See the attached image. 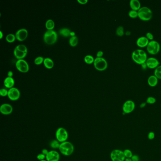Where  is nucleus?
Here are the masks:
<instances>
[{
    "mask_svg": "<svg viewBox=\"0 0 161 161\" xmlns=\"http://www.w3.org/2000/svg\"><path fill=\"white\" fill-rule=\"evenodd\" d=\"M47 161L46 160H42V161Z\"/></svg>",
    "mask_w": 161,
    "mask_h": 161,
    "instance_id": "obj_49",
    "label": "nucleus"
},
{
    "mask_svg": "<svg viewBox=\"0 0 161 161\" xmlns=\"http://www.w3.org/2000/svg\"><path fill=\"white\" fill-rule=\"evenodd\" d=\"M56 140L60 143L67 141L69 137L68 131L64 128H59L56 131Z\"/></svg>",
    "mask_w": 161,
    "mask_h": 161,
    "instance_id": "obj_5",
    "label": "nucleus"
},
{
    "mask_svg": "<svg viewBox=\"0 0 161 161\" xmlns=\"http://www.w3.org/2000/svg\"><path fill=\"white\" fill-rule=\"evenodd\" d=\"M158 78L155 75L150 76L147 79L148 84L152 87L156 86L158 85Z\"/></svg>",
    "mask_w": 161,
    "mask_h": 161,
    "instance_id": "obj_18",
    "label": "nucleus"
},
{
    "mask_svg": "<svg viewBox=\"0 0 161 161\" xmlns=\"http://www.w3.org/2000/svg\"><path fill=\"white\" fill-rule=\"evenodd\" d=\"M135 108V103L134 101L128 100L124 103L122 106L123 114H129L133 112Z\"/></svg>",
    "mask_w": 161,
    "mask_h": 161,
    "instance_id": "obj_9",
    "label": "nucleus"
},
{
    "mask_svg": "<svg viewBox=\"0 0 161 161\" xmlns=\"http://www.w3.org/2000/svg\"><path fill=\"white\" fill-rule=\"evenodd\" d=\"M60 159V155L59 153L54 150L49 151L48 154L46 155L45 159L47 161H59Z\"/></svg>",
    "mask_w": 161,
    "mask_h": 161,
    "instance_id": "obj_12",
    "label": "nucleus"
},
{
    "mask_svg": "<svg viewBox=\"0 0 161 161\" xmlns=\"http://www.w3.org/2000/svg\"><path fill=\"white\" fill-rule=\"evenodd\" d=\"M59 150L60 153L63 155L69 156L74 152V146L71 142L65 141L60 143Z\"/></svg>",
    "mask_w": 161,
    "mask_h": 161,
    "instance_id": "obj_2",
    "label": "nucleus"
},
{
    "mask_svg": "<svg viewBox=\"0 0 161 161\" xmlns=\"http://www.w3.org/2000/svg\"><path fill=\"white\" fill-rule=\"evenodd\" d=\"M156 100L155 98L153 96H149L146 99V103L149 104H154L155 103Z\"/></svg>",
    "mask_w": 161,
    "mask_h": 161,
    "instance_id": "obj_34",
    "label": "nucleus"
},
{
    "mask_svg": "<svg viewBox=\"0 0 161 161\" xmlns=\"http://www.w3.org/2000/svg\"><path fill=\"white\" fill-rule=\"evenodd\" d=\"M124 155L126 158H131L132 156L133 155L130 149H125L124 151Z\"/></svg>",
    "mask_w": 161,
    "mask_h": 161,
    "instance_id": "obj_32",
    "label": "nucleus"
},
{
    "mask_svg": "<svg viewBox=\"0 0 161 161\" xmlns=\"http://www.w3.org/2000/svg\"><path fill=\"white\" fill-rule=\"evenodd\" d=\"M103 53L102 51H99L96 54L97 57H102L103 56Z\"/></svg>",
    "mask_w": 161,
    "mask_h": 161,
    "instance_id": "obj_40",
    "label": "nucleus"
},
{
    "mask_svg": "<svg viewBox=\"0 0 161 161\" xmlns=\"http://www.w3.org/2000/svg\"><path fill=\"white\" fill-rule=\"evenodd\" d=\"M3 37V33L1 31H0V38L1 39Z\"/></svg>",
    "mask_w": 161,
    "mask_h": 161,
    "instance_id": "obj_47",
    "label": "nucleus"
},
{
    "mask_svg": "<svg viewBox=\"0 0 161 161\" xmlns=\"http://www.w3.org/2000/svg\"><path fill=\"white\" fill-rule=\"evenodd\" d=\"M44 66L47 69H51L53 68L54 66V62L51 59L49 58H45L44 60Z\"/></svg>",
    "mask_w": 161,
    "mask_h": 161,
    "instance_id": "obj_21",
    "label": "nucleus"
},
{
    "mask_svg": "<svg viewBox=\"0 0 161 161\" xmlns=\"http://www.w3.org/2000/svg\"><path fill=\"white\" fill-rule=\"evenodd\" d=\"M141 67L143 69H146V68H147V65H146V63L145 62V63H143V64H141Z\"/></svg>",
    "mask_w": 161,
    "mask_h": 161,
    "instance_id": "obj_44",
    "label": "nucleus"
},
{
    "mask_svg": "<svg viewBox=\"0 0 161 161\" xmlns=\"http://www.w3.org/2000/svg\"><path fill=\"white\" fill-rule=\"evenodd\" d=\"M154 75L158 79H161V65L155 68L154 71Z\"/></svg>",
    "mask_w": 161,
    "mask_h": 161,
    "instance_id": "obj_28",
    "label": "nucleus"
},
{
    "mask_svg": "<svg viewBox=\"0 0 161 161\" xmlns=\"http://www.w3.org/2000/svg\"><path fill=\"white\" fill-rule=\"evenodd\" d=\"M128 14L130 18L135 19L138 17V11L131 10L128 11Z\"/></svg>",
    "mask_w": 161,
    "mask_h": 161,
    "instance_id": "obj_30",
    "label": "nucleus"
},
{
    "mask_svg": "<svg viewBox=\"0 0 161 161\" xmlns=\"http://www.w3.org/2000/svg\"><path fill=\"white\" fill-rule=\"evenodd\" d=\"M16 38V37L15 35L13 34H8L6 37V40L9 43H13V42L15 41Z\"/></svg>",
    "mask_w": 161,
    "mask_h": 161,
    "instance_id": "obj_27",
    "label": "nucleus"
},
{
    "mask_svg": "<svg viewBox=\"0 0 161 161\" xmlns=\"http://www.w3.org/2000/svg\"><path fill=\"white\" fill-rule=\"evenodd\" d=\"M27 53H24L19 51L18 49L15 48L14 50V55L17 59L18 60L23 59V58L25 57Z\"/></svg>",
    "mask_w": 161,
    "mask_h": 161,
    "instance_id": "obj_20",
    "label": "nucleus"
},
{
    "mask_svg": "<svg viewBox=\"0 0 161 161\" xmlns=\"http://www.w3.org/2000/svg\"><path fill=\"white\" fill-rule=\"evenodd\" d=\"M17 69L23 73H26L29 71V65L28 62L24 59L18 60L16 63Z\"/></svg>",
    "mask_w": 161,
    "mask_h": 161,
    "instance_id": "obj_10",
    "label": "nucleus"
},
{
    "mask_svg": "<svg viewBox=\"0 0 161 161\" xmlns=\"http://www.w3.org/2000/svg\"><path fill=\"white\" fill-rule=\"evenodd\" d=\"M28 31L25 28L19 29L16 32L15 36L17 39L19 41L25 40L28 37Z\"/></svg>",
    "mask_w": 161,
    "mask_h": 161,
    "instance_id": "obj_15",
    "label": "nucleus"
},
{
    "mask_svg": "<svg viewBox=\"0 0 161 161\" xmlns=\"http://www.w3.org/2000/svg\"><path fill=\"white\" fill-rule=\"evenodd\" d=\"M130 5L131 10L137 11H138L141 7V3L139 0H130Z\"/></svg>",
    "mask_w": 161,
    "mask_h": 161,
    "instance_id": "obj_17",
    "label": "nucleus"
},
{
    "mask_svg": "<svg viewBox=\"0 0 161 161\" xmlns=\"http://www.w3.org/2000/svg\"><path fill=\"white\" fill-rule=\"evenodd\" d=\"M116 35L119 37H122L124 35V28L122 26H119L116 30Z\"/></svg>",
    "mask_w": 161,
    "mask_h": 161,
    "instance_id": "obj_25",
    "label": "nucleus"
},
{
    "mask_svg": "<svg viewBox=\"0 0 161 161\" xmlns=\"http://www.w3.org/2000/svg\"><path fill=\"white\" fill-rule=\"evenodd\" d=\"M85 62L87 64H91L94 62V58L90 55H87L84 58Z\"/></svg>",
    "mask_w": 161,
    "mask_h": 161,
    "instance_id": "obj_29",
    "label": "nucleus"
},
{
    "mask_svg": "<svg viewBox=\"0 0 161 161\" xmlns=\"http://www.w3.org/2000/svg\"><path fill=\"white\" fill-rule=\"evenodd\" d=\"M60 143L56 139L53 140L50 143V146L53 149H59L60 146Z\"/></svg>",
    "mask_w": 161,
    "mask_h": 161,
    "instance_id": "obj_24",
    "label": "nucleus"
},
{
    "mask_svg": "<svg viewBox=\"0 0 161 161\" xmlns=\"http://www.w3.org/2000/svg\"><path fill=\"white\" fill-rule=\"evenodd\" d=\"M124 161H132V160H131V158H126Z\"/></svg>",
    "mask_w": 161,
    "mask_h": 161,
    "instance_id": "obj_48",
    "label": "nucleus"
},
{
    "mask_svg": "<svg viewBox=\"0 0 161 161\" xmlns=\"http://www.w3.org/2000/svg\"><path fill=\"white\" fill-rule=\"evenodd\" d=\"M44 59L43 57L38 56L35 58L34 60V62L36 65H40L44 62Z\"/></svg>",
    "mask_w": 161,
    "mask_h": 161,
    "instance_id": "obj_33",
    "label": "nucleus"
},
{
    "mask_svg": "<svg viewBox=\"0 0 161 161\" xmlns=\"http://www.w3.org/2000/svg\"><path fill=\"white\" fill-rule=\"evenodd\" d=\"M132 161H139V158L137 155H133L131 158Z\"/></svg>",
    "mask_w": 161,
    "mask_h": 161,
    "instance_id": "obj_39",
    "label": "nucleus"
},
{
    "mask_svg": "<svg viewBox=\"0 0 161 161\" xmlns=\"http://www.w3.org/2000/svg\"><path fill=\"white\" fill-rule=\"evenodd\" d=\"M160 44L156 40H151L149 41L146 46V50L148 53L152 55L158 54L160 50Z\"/></svg>",
    "mask_w": 161,
    "mask_h": 161,
    "instance_id": "obj_6",
    "label": "nucleus"
},
{
    "mask_svg": "<svg viewBox=\"0 0 161 161\" xmlns=\"http://www.w3.org/2000/svg\"><path fill=\"white\" fill-rule=\"evenodd\" d=\"M13 75V72L12 71H9L8 72V77H12Z\"/></svg>",
    "mask_w": 161,
    "mask_h": 161,
    "instance_id": "obj_45",
    "label": "nucleus"
},
{
    "mask_svg": "<svg viewBox=\"0 0 161 161\" xmlns=\"http://www.w3.org/2000/svg\"><path fill=\"white\" fill-rule=\"evenodd\" d=\"M94 65L98 71H103L107 69L108 63L107 60L103 57H96L94 59Z\"/></svg>",
    "mask_w": 161,
    "mask_h": 161,
    "instance_id": "obj_7",
    "label": "nucleus"
},
{
    "mask_svg": "<svg viewBox=\"0 0 161 161\" xmlns=\"http://www.w3.org/2000/svg\"><path fill=\"white\" fill-rule=\"evenodd\" d=\"M147 137H148V139H149V140L154 139H155V133L152 132V131L149 132V134H148Z\"/></svg>",
    "mask_w": 161,
    "mask_h": 161,
    "instance_id": "obj_38",
    "label": "nucleus"
},
{
    "mask_svg": "<svg viewBox=\"0 0 161 161\" xmlns=\"http://www.w3.org/2000/svg\"><path fill=\"white\" fill-rule=\"evenodd\" d=\"M131 57L134 62L140 65L146 62L148 58L146 52L140 49H136L133 51Z\"/></svg>",
    "mask_w": 161,
    "mask_h": 161,
    "instance_id": "obj_1",
    "label": "nucleus"
},
{
    "mask_svg": "<svg viewBox=\"0 0 161 161\" xmlns=\"http://www.w3.org/2000/svg\"><path fill=\"white\" fill-rule=\"evenodd\" d=\"M153 17V12L148 7L143 6L138 10V17L143 21L150 20Z\"/></svg>",
    "mask_w": 161,
    "mask_h": 161,
    "instance_id": "obj_3",
    "label": "nucleus"
},
{
    "mask_svg": "<svg viewBox=\"0 0 161 161\" xmlns=\"http://www.w3.org/2000/svg\"><path fill=\"white\" fill-rule=\"evenodd\" d=\"M70 35L71 36V37H74V36H75V33L74 32L71 31V34H70Z\"/></svg>",
    "mask_w": 161,
    "mask_h": 161,
    "instance_id": "obj_46",
    "label": "nucleus"
},
{
    "mask_svg": "<svg viewBox=\"0 0 161 161\" xmlns=\"http://www.w3.org/2000/svg\"><path fill=\"white\" fill-rule=\"evenodd\" d=\"M55 26L54 22L51 19L47 20L45 23V27L48 30H53Z\"/></svg>",
    "mask_w": 161,
    "mask_h": 161,
    "instance_id": "obj_22",
    "label": "nucleus"
},
{
    "mask_svg": "<svg viewBox=\"0 0 161 161\" xmlns=\"http://www.w3.org/2000/svg\"><path fill=\"white\" fill-rule=\"evenodd\" d=\"M78 1L79 3L81 4H85L88 2L87 0H78Z\"/></svg>",
    "mask_w": 161,
    "mask_h": 161,
    "instance_id": "obj_42",
    "label": "nucleus"
},
{
    "mask_svg": "<svg viewBox=\"0 0 161 161\" xmlns=\"http://www.w3.org/2000/svg\"><path fill=\"white\" fill-rule=\"evenodd\" d=\"M20 96V91L18 88L13 87L8 90V96L11 101H16Z\"/></svg>",
    "mask_w": 161,
    "mask_h": 161,
    "instance_id": "obj_11",
    "label": "nucleus"
},
{
    "mask_svg": "<svg viewBox=\"0 0 161 161\" xmlns=\"http://www.w3.org/2000/svg\"><path fill=\"white\" fill-rule=\"evenodd\" d=\"M149 40L146 36H142L137 38L136 44L138 46L143 48L146 47L149 44Z\"/></svg>",
    "mask_w": 161,
    "mask_h": 161,
    "instance_id": "obj_16",
    "label": "nucleus"
},
{
    "mask_svg": "<svg viewBox=\"0 0 161 161\" xmlns=\"http://www.w3.org/2000/svg\"><path fill=\"white\" fill-rule=\"evenodd\" d=\"M15 81L12 77H7L4 80V85L7 88H12L14 85Z\"/></svg>",
    "mask_w": 161,
    "mask_h": 161,
    "instance_id": "obj_19",
    "label": "nucleus"
},
{
    "mask_svg": "<svg viewBox=\"0 0 161 161\" xmlns=\"http://www.w3.org/2000/svg\"><path fill=\"white\" fill-rule=\"evenodd\" d=\"M110 158L112 161H124L125 156L124 151L119 149H115L111 152Z\"/></svg>",
    "mask_w": 161,
    "mask_h": 161,
    "instance_id": "obj_8",
    "label": "nucleus"
},
{
    "mask_svg": "<svg viewBox=\"0 0 161 161\" xmlns=\"http://www.w3.org/2000/svg\"><path fill=\"white\" fill-rule=\"evenodd\" d=\"M8 94V90L5 88H1L0 90V95L2 96H6Z\"/></svg>",
    "mask_w": 161,
    "mask_h": 161,
    "instance_id": "obj_35",
    "label": "nucleus"
},
{
    "mask_svg": "<svg viewBox=\"0 0 161 161\" xmlns=\"http://www.w3.org/2000/svg\"><path fill=\"white\" fill-rule=\"evenodd\" d=\"M49 152V151H48L47 149H43V150H42L41 153H42V154L45 155H46L48 154Z\"/></svg>",
    "mask_w": 161,
    "mask_h": 161,
    "instance_id": "obj_41",
    "label": "nucleus"
},
{
    "mask_svg": "<svg viewBox=\"0 0 161 161\" xmlns=\"http://www.w3.org/2000/svg\"><path fill=\"white\" fill-rule=\"evenodd\" d=\"M146 102H143V103H142L140 104V107L141 108H144V107L146 106Z\"/></svg>",
    "mask_w": 161,
    "mask_h": 161,
    "instance_id": "obj_43",
    "label": "nucleus"
},
{
    "mask_svg": "<svg viewBox=\"0 0 161 161\" xmlns=\"http://www.w3.org/2000/svg\"><path fill=\"white\" fill-rule=\"evenodd\" d=\"M146 37L147 38V39H149V40H153L154 39V35L151 32H147L146 34Z\"/></svg>",
    "mask_w": 161,
    "mask_h": 161,
    "instance_id": "obj_37",
    "label": "nucleus"
},
{
    "mask_svg": "<svg viewBox=\"0 0 161 161\" xmlns=\"http://www.w3.org/2000/svg\"><path fill=\"white\" fill-rule=\"evenodd\" d=\"M15 48L18 49L19 51L24 52V53H28V48L26 47V46L24 44H19V45H17Z\"/></svg>",
    "mask_w": 161,
    "mask_h": 161,
    "instance_id": "obj_31",
    "label": "nucleus"
},
{
    "mask_svg": "<svg viewBox=\"0 0 161 161\" xmlns=\"http://www.w3.org/2000/svg\"><path fill=\"white\" fill-rule=\"evenodd\" d=\"M69 44L71 46H76L78 43V38L77 37V36H74V37H71L69 40Z\"/></svg>",
    "mask_w": 161,
    "mask_h": 161,
    "instance_id": "obj_26",
    "label": "nucleus"
},
{
    "mask_svg": "<svg viewBox=\"0 0 161 161\" xmlns=\"http://www.w3.org/2000/svg\"><path fill=\"white\" fill-rule=\"evenodd\" d=\"M12 112V106L9 103H3L0 107V112L4 115H10Z\"/></svg>",
    "mask_w": 161,
    "mask_h": 161,
    "instance_id": "obj_14",
    "label": "nucleus"
},
{
    "mask_svg": "<svg viewBox=\"0 0 161 161\" xmlns=\"http://www.w3.org/2000/svg\"><path fill=\"white\" fill-rule=\"evenodd\" d=\"M37 158L39 160V161L45 160L46 155L42 154V153H40V154H39L37 155Z\"/></svg>",
    "mask_w": 161,
    "mask_h": 161,
    "instance_id": "obj_36",
    "label": "nucleus"
},
{
    "mask_svg": "<svg viewBox=\"0 0 161 161\" xmlns=\"http://www.w3.org/2000/svg\"><path fill=\"white\" fill-rule=\"evenodd\" d=\"M71 31L67 28H63L59 30V33L63 37H68L69 36Z\"/></svg>",
    "mask_w": 161,
    "mask_h": 161,
    "instance_id": "obj_23",
    "label": "nucleus"
},
{
    "mask_svg": "<svg viewBox=\"0 0 161 161\" xmlns=\"http://www.w3.org/2000/svg\"><path fill=\"white\" fill-rule=\"evenodd\" d=\"M148 68H150L151 69H155L160 65V62L157 58L151 57L147 58V60L146 62Z\"/></svg>",
    "mask_w": 161,
    "mask_h": 161,
    "instance_id": "obj_13",
    "label": "nucleus"
},
{
    "mask_svg": "<svg viewBox=\"0 0 161 161\" xmlns=\"http://www.w3.org/2000/svg\"><path fill=\"white\" fill-rule=\"evenodd\" d=\"M57 37V34L54 30H47L44 35V40L47 44H53L56 42Z\"/></svg>",
    "mask_w": 161,
    "mask_h": 161,
    "instance_id": "obj_4",
    "label": "nucleus"
}]
</instances>
